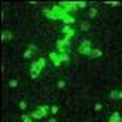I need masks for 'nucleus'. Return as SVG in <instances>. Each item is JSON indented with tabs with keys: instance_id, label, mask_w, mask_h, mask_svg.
<instances>
[{
	"instance_id": "nucleus-1",
	"label": "nucleus",
	"mask_w": 122,
	"mask_h": 122,
	"mask_svg": "<svg viewBox=\"0 0 122 122\" xmlns=\"http://www.w3.org/2000/svg\"><path fill=\"white\" fill-rule=\"evenodd\" d=\"M91 51H92V48H91V42L89 40H83L82 43L79 45V48H77L79 54H82V55H88V57H89Z\"/></svg>"
},
{
	"instance_id": "nucleus-2",
	"label": "nucleus",
	"mask_w": 122,
	"mask_h": 122,
	"mask_svg": "<svg viewBox=\"0 0 122 122\" xmlns=\"http://www.w3.org/2000/svg\"><path fill=\"white\" fill-rule=\"evenodd\" d=\"M60 6L69 14V12L77 9V2H60Z\"/></svg>"
},
{
	"instance_id": "nucleus-3",
	"label": "nucleus",
	"mask_w": 122,
	"mask_h": 122,
	"mask_svg": "<svg viewBox=\"0 0 122 122\" xmlns=\"http://www.w3.org/2000/svg\"><path fill=\"white\" fill-rule=\"evenodd\" d=\"M49 58H51L52 64L55 66V67H58V66L61 64V58H60V54H58V52H51V54H49Z\"/></svg>"
},
{
	"instance_id": "nucleus-4",
	"label": "nucleus",
	"mask_w": 122,
	"mask_h": 122,
	"mask_svg": "<svg viewBox=\"0 0 122 122\" xmlns=\"http://www.w3.org/2000/svg\"><path fill=\"white\" fill-rule=\"evenodd\" d=\"M61 21L64 22V25H71V24H75V16H71V15L67 14V15H66Z\"/></svg>"
},
{
	"instance_id": "nucleus-5",
	"label": "nucleus",
	"mask_w": 122,
	"mask_h": 122,
	"mask_svg": "<svg viewBox=\"0 0 122 122\" xmlns=\"http://www.w3.org/2000/svg\"><path fill=\"white\" fill-rule=\"evenodd\" d=\"M28 115H30V116H31L33 119H42V118H43V113H42L39 109H37V110H31Z\"/></svg>"
},
{
	"instance_id": "nucleus-6",
	"label": "nucleus",
	"mask_w": 122,
	"mask_h": 122,
	"mask_svg": "<svg viewBox=\"0 0 122 122\" xmlns=\"http://www.w3.org/2000/svg\"><path fill=\"white\" fill-rule=\"evenodd\" d=\"M109 122H122V118H121L119 112H113L112 116L109 118Z\"/></svg>"
},
{
	"instance_id": "nucleus-7",
	"label": "nucleus",
	"mask_w": 122,
	"mask_h": 122,
	"mask_svg": "<svg viewBox=\"0 0 122 122\" xmlns=\"http://www.w3.org/2000/svg\"><path fill=\"white\" fill-rule=\"evenodd\" d=\"M2 40H6V42L12 40V33L9 31V30H3L2 31Z\"/></svg>"
},
{
	"instance_id": "nucleus-8",
	"label": "nucleus",
	"mask_w": 122,
	"mask_h": 122,
	"mask_svg": "<svg viewBox=\"0 0 122 122\" xmlns=\"http://www.w3.org/2000/svg\"><path fill=\"white\" fill-rule=\"evenodd\" d=\"M101 55H103V51L101 49H92V51H91V54H89V58L92 60V58H98Z\"/></svg>"
},
{
	"instance_id": "nucleus-9",
	"label": "nucleus",
	"mask_w": 122,
	"mask_h": 122,
	"mask_svg": "<svg viewBox=\"0 0 122 122\" xmlns=\"http://www.w3.org/2000/svg\"><path fill=\"white\" fill-rule=\"evenodd\" d=\"M37 109H39L42 113H43V118H46L48 115H49V112H51V107H49V106H39Z\"/></svg>"
},
{
	"instance_id": "nucleus-10",
	"label": "nucleus",
	"mask_w": 122,
	"mask_h": 122,
	"mask_svg": "<svg viewBox=\"0 0 122 122\" xmlns=\"http://www.w3.org/2000/svg\"><path fill=\"white\" fill-rule=\"evenodd\" d=\"M43 14H45V16H46V18H51V20H57L55 15H54V12H52V9L45 8V9H43Z\"/></svg>"
},
{
	"instance_id": "nucleus-11",
	"label": "nucleus",
	"mask_w": 122,
	"mask_h": 122,
	"mask_svg": "<svg viewBox=\"0 0 122 122\" xmlns=\"http://www.w3.org/2000/svg\"><path fill=\"white\" fill-rule=\"evenodd\" d=\"M36 70H42L39 61H33V63L30 64V71H36Z\"/></svg>"
},
{
	"instance_id": "nucleus-12",
	"label": "nucleus",
	"mask_w": 122,
	"mask_h": 122,
	"mask_svg": "<svg viewBox=\"0 0 122 122\" xmlns=\"http://www.w3.org/2000/svg\"><path fill=\"white\" fill-rule=\"evenodd\" d=\"M60 58H61V63H69V61H70L69 52H66V54H60Z\"/></svg>"
},
{
	"instance_id": "nucleus-13",
	"label": "nucleus",
	"mask_w": 122,
	"mask_h": 122,
	"mask_svg": "<svg viewBox=\"0 0 122 122\" xmlns=\"http://www.w3.org/2000/svg\"><path fill=\"white\" fill-rule=\"evenodd\" d=\"M21 119H22V122H33V118L30 116L28 113H22L21 115Z\"/></svg>"
},
{
	"instance_id": "nucleus-14",
	"label": "nucleus",
	"mask_w": 122,
	"mask_h": 122,
	"mask_svg": "<svg viewBox=\"0 0 122 122\" xmlns=\"http://www.w3.org/2000/svg\"><path fill=\"white\" fill-rule=\"evenodd\" d=\"M97 12H98V10H97L95 8H89V9H88V16H89V18H94V16L97 15Z\"/></svg>"
},
{
	"instance_id": "nucleus-15",
	"label": "nucleus",
	"mask_w": 122,
	"mask_h": 122,
	"mask_svg": "<svg viewBox=\"0 0 122 122\" xmlns=\"http://www.w3.org/2000/svg\"><path fill=\"white\" fill-rule=\"evenodd\" d=\"M118 95H119V91H118V89H112V91H110V98L118 100Z\"/></svg>"
},
{
	"instance_id": "nucleus-16",
	"label": "nucleus",
	"mask_w": 122,
	"mask_h": 122,
	"mask_svg": "<svg viewBox=\"0 0 122 122\" xmlns=\"http://www.w3.org/2000/svg\"><path fill=\"white\" fill-rule=\"evenodd\" d=\"M27 49H28V51H31V52L34 54V52H37V51H39V48H37V46H36L34 43H30V45L27 46Z\"/></svg>"
},
{
	"instance_id": "nucleus-17",
	"label": "nucleus",
	"mask_w": 122,
	"mask_h": 122,
	"mask_svg": "<svg viewBox=\"0 0 122 122\" xmlns=\"http://www.w3.org/2000/svg\"><path fill=\"white\" fill-rule=\"evenodd\" d=\"M71 27L70 25H63V27H61V31H63V34H67V33H70L71 31Z\"/></svg>"
},
{
	"instance_id": "nucleus-18",
	"label": "nucleus",
	"mask_w": 122,
	"mask_h": 122,
	"mask_svg": "<svg viewBox=\"0 0 122 122\" xmlns=\"http://www.w3.org/2000/svg\"><path fill=\"white\" fill-rule=\"evenodd\" d=\"M9 86L10 88H16L18 86V81H16V79H10V81H9Z\"/></svg>"
},
{
	"instance_id": "nucleus-19",
	"label": "nucleus",
	"mask_w": 122,
	"mask_h": 122,
	"mask_svg": "<svg viewBox=\"0 0 122 122\" xmlns=\"http://www.w3.org/2000/svg\"><path fill=\"white\" fill-rule=\"evenodd\" d=\"M101 109H103V104L101 103H95V106H94V110L98 113V112H101Z\"/></svg>"
},
{
	"instance_id": "nucleus-20",
	"label": "nucleus",
	"mask_w": 122,
	"mask_h": 122,
	"mask_svg": "<svg viewBox=\"0 0 122 122\" xmlns=\"http://www.w3.org/2000/svg\"><path fill=\"white\" fill-rule=\"evenodd\" d=\"M57 86H58V88H60V89H63V88H64V86H66V82H64V81H63V79H60V81H58V82H57Z\"/></svg>"
},
{
	"instance_id": "nucleus-21",
	"label": "nucleus",
	"mask_w": 122,
	"mask_h": 122,
	"mask_svg": "<svg viewBox=\"0 0 122 122\" xmlns=\"http://www.w3.org/2000/svg\"><path fill=\"white\" fill-rule=\"evenodd\" d=\"M31 55H33V52H31V51H28V49L24 51V58H31Z\"/></svg>"
},
{
	"instance_id": "nucleus-22",
	"label": "nucleus",
	"mask_w": 122,
	"mask_h": 122,
	"mask_svg": "<svg viewBox=\"0 0 122 122\" xmlns=\"http://www.w3.org/2000/svg\"><path fill=\"white\" fill-rule=\"evenodd\" d=\"M106 5H110V6H113V8H118V6L121 5V2H104Z\"/></svg>"
},
{
	"instance_id": "nucleus-23",
	"label": "nucleus",
	"mask_w": 122,
	"mask_h": 122,
	"mask_svg": "<svg viewBox=\"0 0 122 122\" xmlns=\"http://www.w3.org/2000/svg\"><path fill=\"white\" fill-rule=\"evenodd\" d=\"M88 28H89V24H88V22H82V24H81V30H83V31H86Z\"/></svg>"
},
{
	"instance_id": "nucleus-24",
	"label": "nucleus",
	"mask_w": 122,
	"mask_h": 122,
	"mask_svg": "<svg viewBox=\"0 0 122 122\" xmlns=\"http://www.w3.org/2000/svg\"><path fill=\"white\" fill-rule=\"evenodd\" d=\"M37 61H39V64H40V67H42V69H43V67L46 66V60H45L43 57H42V58H39Z\"/></svg>"
},
{
	"instance_id": "nucleus-25",
	"label": "nucleus",
	"mask_w": 122,
	"mask_h": 122,
	"mask_svg": "<svg viewBox=\"0 0 122 122\" xmlns=\"http://www.w3.org/2000/svg\"><path fill=\"white\" fill-rule=\"evenodd\" d=\"M20 109H21V110H25V109H27V101H20Z\"/></svg>"
},
{
	"instance_id": "nucleus-26",
	"label": "nucleus",
	"mask_w": 122,
	"mask_h": 122,
	"mask_svg": "<svg viewBox=\"0 0 122 122\" xmlns=\"http://www.w3.org/2000/svg\"><path fill=\"white\" fill-rule=\"evenodd\" d=\"M51 113H52V115H57V113H58V106L54 104V106L51 107Z\"/></svg>"
},
{
	"instance_id": "nucleus-27",
	"label": "nucleus",
	"mask_w": 122,
	"mask_h": 122,
	"mask_svg": "<svg viewBox=\"0 0 122 122\" xmlns=\"http://www.w3.org/2000/svg\"><path fill=\"white\" fill-rule=\"evenodd\" d=\"M40 71L42 70H36V71H31V79H36L39 75H40Z\"/></svg>"
},
{
	"instance_id": "nucleus-28",
	"label": "nucleus",
	"mask_w": 122,
	"mask_h": 122,
	"mask_svg": "<svg viewBox=\"0 0 122 122\" xmlns=\"http://www.w3.org/2000/svg\"><path fill=\"white\" fill-rule=\"evenodd\" d=\"M77 8H79V9L86 8V2H77Z\"/></svg>"
},
{
	"instance_id": "nucleus-29",
	"label": "nucleus",
	"mask_w": 122,
	"mask_h": 122,
	"mask_svg": "<svg viewBox=\"0 0 122 122\" xmlns=\"http://www.w3.org/2000/svg\"><path fill=\"white\" fill-rule=\"evenodd\" d=\"M118 100H122V91H119V95H118Z\"/></svg>"
},
{
	"instance_id": "nucleus-30",
	"label": "nucleus",
	"mask_w": 122,
	"mask_h": 122,
	"mask_svg": "<svg viewBox=\"0 0 122 122\" xmlns=\"http://www.w3.org/2000/svg\"><path fill=\"white\" fill-rule=\"evenodd\" d=\"M48 122H57V119L55 118H49V121H48Z\"/></svg>"
}]
</instances>
